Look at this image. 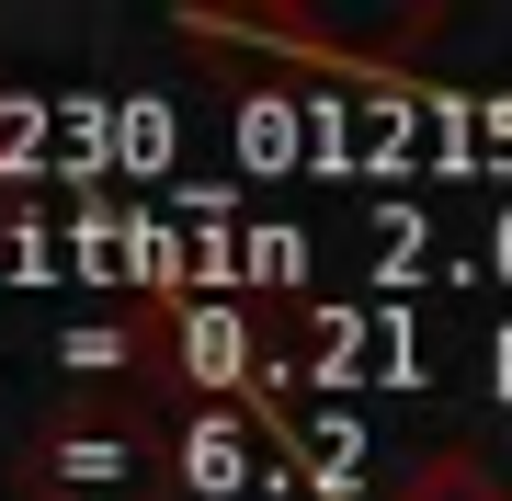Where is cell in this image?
<instances>
[{
	"label": "cell",
	"mask_w": 512,
	"mask_h": 501,
	"mask_svg": "<svg viewBox=\"0 0 512 501\" xmlns=\"http://www.w3.org/2000/svg\"><path fill=\"white\" fill-rule=\"evenodd\" d=\"M183 456L194 445L171 433L160 399H137L126 376H92L35 445V501H171L194 479Z\"/></svg>",
	"instance_id": "cell-1"
},
{
	"label": "cell",
	"mask_w": 512,
	"mask_h": 501,
	"mask_svg": "<svg viewBox=\"0 0 512 501\" xmlns=\"http://www.w3.org/2000/svg\"><path fill=\"white\" fill-rule=\"evenodd\" d=\"M194 46H251V57H308V69H342V80H399L410 46L433 35V12H399V23H319V12H183Z\"/></svg>",
	"instance_id": "cell-2"
},
{
	"label": "cell",
	"mask_w": 512,
	"mask_h": 501,
	"mask_svg": "<svg viewBox=\"0 0 512 501\" xmlns=\"http://www.w3.org/2000/svg\"><path fill=\"white\" fill-rule=\"evenodd\" d=\"M387 501H512V490H501V479H490V467H478L467 445H433V456H421V467H410V479L387 490Z\"/></svg>",
	"instance_id": "cell-3"
}]
</instances>
